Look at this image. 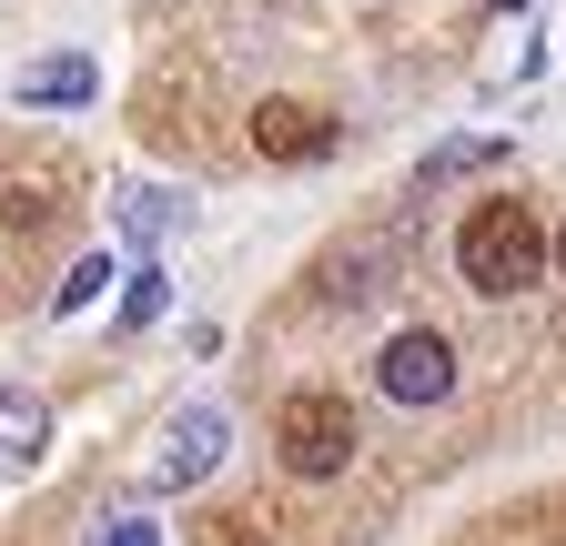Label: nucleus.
<instances>
[{
    "label": "nucleus",
    "mask_w": 566,
    "mask_h": 546,
    "mask_svg": "<svg viewBox=\"0 0 566 546\" xmlns=\"http://www.w3.org/2000/svg\"><path fill=\"white\" fill-rule=\"evenodd\" d=\"M556 273H566V233H556Z\"/></svg>",
    "instance_id": "2eb2a0df"
},
{
    "label": "nucleus",
    "mask_w": 566,
    "mask_h": 546,
    "mask_svg": "<svg viewBox=\"0 0 566 546\" xmlns=\"http://www.w3.org/2000/svg\"><path fill=\"white\" fill-rule=\"evenodd\" d=\"M495 162H506V143H495V132H455V143H436V153L415 162V182L436 192V182H455V172H495Z\"/></svg>",
    "instance_id": "1a4fd4ad"
},
{
    "label": "nucleus",
    "mask_w": 566,
    "mask_h": 546,
    "mask_svg": "<svg viewBox=\"0 0 566 546\" xmlns=\"http://www.w3.org/2000/svg\"><path fill=\"white\" fill-rule=\"evenodd\" d=\"M92 92H102V61L92 51H41V61L11 72V112H82Z\"/></svg>",
    "instance_id": "39448f33"
},
{
    "label": "nucleus",
    "mask_w": 566,
    "mask_h": 546,
    "mask_svg": "<svg viewBox=\"0 0 566 546\" xmlns=\"http://www.w3.org/2000/svg\"><path fill=\"white\" fill-rule=\"evenodd\" d=\"M112 273H122L112 253H82V263H71L61 284H51V324H82V314H92V304L112 294Z\"/></svg>",
    "instance_id": "9d476101"
},
{
    "label": "nucleus",
    "mask_w": 566,
    "mask_h": 546,
    "mask_svg": "<svg viewBox=\"0 0 566 546\" xmlns=\"http://www.w3.org/2000/svg\"><path fill=\"white\" fill-rule=\"evenodd\" d=\"M375 284H395V253H385V263H375V253H344V263L324 273V304H365Z\"/></svg>",
    "instance_id": "9b49d317"
},
{
    "label": "nucleus",
    "mask_w": 566,
    "mask_h": 546,
    "mask_svg": "<svg viewBox=\"0 0 566 546\" xmlns=\"http://www.w3.org/2000/svg\"><path fill=\"white\" fill-rule=\"evenodd\" d=\"M41 445H51V405H41L31 385H0V486H11V475H31Z\"/></svg>",
    "instance_id": "0eeeda50"
},
{
    "label": "nucleus",
    "mask_w": 566,
    "mask_h": 546,
    "mask_svg": "<svg viewBox=\"0 0 566 546\" xmlns=\"http://www.w3.org/2000/svg\"><path fill=\"white\" fill-rule=\"evenodd\" d=\"M273 435H283V475L324 486V475H344V465H354V405H344V395H294Z\"/></svg>",
    "instance_id": "7ed1b4c3"
},
{
    "label": "nucleus",
    "mask_w": 566,
    "mask_h": 546,
    "mask_svg": "<svg viewBox=\"0 0 566 546\" xmlns=\"http://www.w3.org/2000/svg\"><path fill=\"white\" fill-rule=\"evenodd\" d=\"M102 546H163V526H153V516H112Z\"/></svg>",
    "instance_id": "ddd939ff"
},
{
    "label": "nucleus",
    "mask_w": 566,
    "mask_h": 546,
    "mask_svg": "<svg viewBox=\"0 0 566 546\" xmlns=\"http://www.w3.org/2000/svg\"><path fill=\"white\" fill-rule=\"evenodd\" d=\"M172 314V284H163V263L153 253H142V273H132V284H122V324L142 334V324H163Z\"/></svg>",
    "instance_id": "f8f14e48"
},
{
    "label": "nucleus",
    "mask_w": 566,
    "mask_h": 546,
    "mask_svg": "<svg viewBox=\"0 0 566 546\" xmlns=\"http://www.w3.org/2000/svg\"><path fill=\"white\" fill-rule=\"evenodd\" d=\"M112 223H122V243H163V233L182 223V192H163V182H132V192L112 202Z\"/></svg>",
    "instance_id": "6e6552de"
},
{
    "label": "nucleus",
    "mask_w": 566,
    "mask_h": 546,
    "mask_svg": "<svg viewBox=\"0 0 566 546\" xmlns=\"http://www.w3.org/2000/svg\"><path fill=\"white\" fill-rule=\"evenodd\" d=\"M375 395L385 405H446L455 395V345L446 334H424V324H405V334H385V355H375Z\"/></svg>",
    "instance_id": "20e7f679"
},
{
    "label": "nucleus",
    "mask_w": 566,
    "mask_h": 546,
    "mask_svg": "<svg viewBox=\"0 0 566 546\" xmlns=\"http://www.w3.org/2000/svg\"><path fill=\"white\" fill-rule=\"evenodd\" d=\"M455 273H465V284H475L485 304H506V294L546 284V223L526 213L516 192L475 202V213H465V233H455Z\"/></svg>",
    "instance_id": "f257e3e1"
},
{
    "label": "nucleus",
    "mask_w": 566,
    "mask_h": 546,
    "mask_svg": "<svg viewBox=\"0 0 566 546\" xmlns=\"http://www.w3.org/2000/svg\"><path fill=\"white\" fill-rule=\"evenodd\" d=\"M485 11H526V0H485Z\"/></svg>",
    "instance_id": "4468645a"
},
{
    "label": "nucleus",
    "mask_w": 566,
    "mask_h": 546,
    "mask_svg": "<svg viewBox=\"0 0 566 546\" xmlns=\"http://www.w3.org/2000/svg\"><path fill=\"white\" fill-rule=\"evenodd\" d=\"M223 455H233V416L223 405H182V416L163 426V445H153V465H142V486L153 496H192Z\"/></svg>",
    "instance_id": "f03ea898"
},
{
    "label": "nucleus",
    "mask_w": 566,
    "mask_h": 546,
    "mask_svg": "<svg viewBox=\"0 0 566 546\" xmlns=\"http://www.w3.org/2000/svg\"><path fill=\"white\" fill-rule=\"evenodd\" d=\"M334 143H344V122L314 112V102H263V112H253V153H263V162H324Z\"/></svg>",
    "instance_id": "423d86ee"
}]
</instances>
